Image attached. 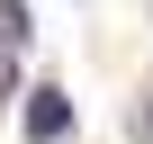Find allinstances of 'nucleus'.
I'll return each instance as SVG.
<instances>
[{
  "instance_id": "2",
  "label": "nucleus",
  "mask_w": 153,
  "mask_h": 144,
  "mask_svg": "<svg viewBox=\"0 0 153 144\" xmlns=\"http://www.w3.org/2000/svg\"><path fill=\"white\" fill-rule=\"evenodd\" d=\"M27 45V9H18V0H0V54H18Z\"/></svg>"
},
{
  "instance_id": "1",
  "label": "nucleus",
  "mask_w": 153,
  "mask_h": 144,
  "mask_svg": "<svg viewBox=\"0 0 153 144\" xmlns=\"http://www.w3.org/2000/svg\"><path fill=\"white\" fill-rule=\"evenodd\" d=\"M72 135V99L63 90H27V144H63Z\"/></svg>"
}]
</instances>
